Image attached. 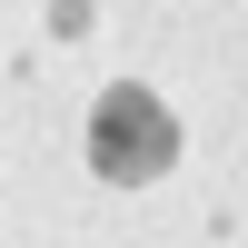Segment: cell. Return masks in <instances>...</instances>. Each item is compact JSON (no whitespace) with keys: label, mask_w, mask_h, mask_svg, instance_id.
Here are the masks:
<instances>
[{"label":"cell","mask_w":248,"mask_h":248,"mask_svg":"<svg viewBox=\"0 0 248 248\" xmlns=\"http://www.w3.org/2000/svg\"><path fill=\"white\" fill-rule=\"evenodd\" d=\"M169 159H179V129H169V109H159L149 90H109V99L90 109V169H99V179L149 189Z\"/></svg>","instance_id":"cell-1"}]
</instances>
